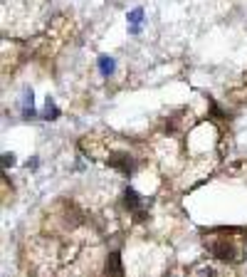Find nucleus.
<instances>
[{"instance_id":"f257e3e1","label":"nucleus","mask_w":247,"mask_h":277,"mask_svg":"<svg viewBox=\"0 0 247 277\" xmlns=\"http://www.w3.org/2000/svg\"><path fill=\"white\" fill-rule=\"evenodd\" d=\"M210 252L218 257V260H225V262H235L237 260V248L227 240V238H220L218 243L210 245Z\"/></svg>"},{"instance_id":"39448f33","label":"nucleus","mask_w":247,"mask_h":277,"mask_svg":"<svg viewBox=\"0 0 247 277\" xmlns=\"http://www.w3.org/2000/svg\"><path fill=\"white\" fill-rule=\"evenodd\" d=\"M99 69H101L104 77L114 75V59H111V57H99Z\"/></svg>"},{"instance_id":"7ed1b4c3","label":"nucleus","mask_w":247,"mask_h":277,"mask_svg":"<svg viewBox=\"0 0 247 277\" xmlns=\"http://www.w3.org/2000/svg\"><path fill=\"white\" fill-rule=\"evenodd\" d=\"M109 166H114L119 173H124V176H131L134 171H136V161L131 159V156H126V154H116V156H111L109 159Z\"/></svg>"},{"instance_id":"f03ea898","label":"nucleus","mask_w":247,"mask_h":277,"mask_svg":"<svg viewBox=\"0 0 247 277\" xmlns=\"http://www.w3.org/2000/svg\"><path fill=\"white\" fill-rule=\"evenodd\" d=\"M124 203H126V208L136 216V221H144L146 218V211H144V198L134 191V188H126L124 191Z\"/></svg>"},{"instance_id":"6e6552de","label":"nucleus","mask_w":247,"mask_h":277,"mask_svg":"<svg viewBox=\"0 0 247 277\" xmlns=\"http://www.w3.org/2000/svg\"><path fill=\"white\" fill-rule=\"evenodd\" d=\"M57 116H59V109L54 107L52 99H47L45 102V119H57Z\"/></svg>"},{"instance_id":"20e7f679","label":"nucleus","mask_w":247,"mask_h":277,"mask_svg":"<svg viewBox=\"0 0 247 277\" xmlns=\"http://www.w3.org/2000/svg\"><path fill=\"white\" fill-rule=\"evenodd\" d=\"M106 275L109 277H124V267H121V255L111 252L106 257Z\"/></svg>"},{"instance_id":"0eeeda50","label":"nucleus","mask_w":247,"mask_h":277,"mask_svg":"<svg viewBox=\"0 0 247 277\" xmlns=\"http://www.w3.org/2000/svg\"><path fill=\"white\" fill-rule=\"evenodd\" d=\"M141 18H144V10H141V8H136V10L129 15V23L134 25V28H131V32H139V23H141Z\"/></svg>"},{"instance_id":"423d86ee","label":"nucleus","mask_w":247,"mask_h":277,"mask_svg":"<svg viewBox=\"0 0 247 277\" xmlns=\"http://www.w3.org/2000/svg\"><path fill=\"white\" fill-rule=\"evenodd\" d=\"M35 114V102H32V92H25V102H23V116H32Z\"/></svg>"},{"instance_id":"1a4fd4ad","label":"nucleus","mask_w":247,"mask_h":277,"mask_svg":"<svg viewBox=\"0 0 247 277\" xmlns=\"http://www.w3.org/2000/svg\"><path fill=\"white\" fill-rule=\"evenodd\" d=\"M13 164H15V156H13V154H3V166L8 168V166H13Z\"/></svg>"}]
</instances>
